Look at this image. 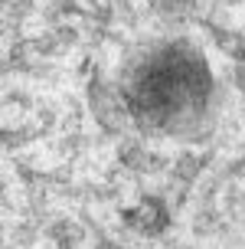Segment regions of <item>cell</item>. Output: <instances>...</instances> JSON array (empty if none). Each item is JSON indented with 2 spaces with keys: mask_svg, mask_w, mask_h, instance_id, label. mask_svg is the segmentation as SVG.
Returning a JSON list of instances; mask_svg holds the SVG:
<instances>
[{
  "mask_svg": "<svg viewBox=\"0 0 245 249\" xmlns=\"http://www.w3.org/2000/svg\"><path fill=\"white\" fill-rule=\"evenodd\" d=\"M206 95V72L193 56L177 50H163L137 79V102L141 108L157 115L160 122H170L177 115L199 108Z\"/></svg>",
  "mask_w": 245,
  "mask_h": 249,
  "instance_id": "6da1fadb",
  "label": "cell"
}]
</instances>
